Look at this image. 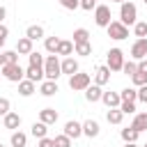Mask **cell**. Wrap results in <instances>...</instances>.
<instances>
[{"label":"cell","instance_id":"obj_1","mask_svg":"<svg viewBox=\"0 0 147 147\" xmlns=\"http://www.w3.org/2000/svg\"><path fill=\"white\" fill-rule=\"evenodd\" d=\"M44 76H46V80H57L62 76V62L57 60V55H46V60H44Z\"/></svg>","mask_w":147,"mask_h":147},{"label":"cell","instance_id":"obj_2","mask_svg":"<svg viewBox=\"0 0 147 147\" xmlns=\"http://www.w3.org/2000/svg\"><path fill=\"white\" fill-rule=\"evenodd\" d=\"M119 21H122L126 28L138 23V7H136L131 0H126V2L119 5Z\"/></svg>","mask_w":147,"mask_h":147},{"label":"cell","instance_id":"obj_3","mask_svg":"<svg viewBox=\"0 0 147 147\" xmlns=\"http://www.w3.org/2000/svg\"><path fill=\"white\" fill-rule=\"evenodd\" d=\"M90 85H92V76L85 74V71H78V74L69 76V87H71L74 92H85Z\"/></svg>","mask_w":147,"mask_h":147},{"label":"cell","instance_id":"obj_4","mask_svg":"<svg viewBox=\"0 0 147 147\" xmlns=\"http://www.w3.org/2000/svg\"><path fill=\"white\" fill-rule=\"evenodd\" d=\"M0 71H2V76H5L9 83H21V80L25 78V71H23L21 64H5Z\"/></svg>","mask_w":147,"mask_h":147},{"label":"cell","instance_id":"obj_5","mask_svg":"<svg viewBox=\"0 0 147 147\" xmlns=\"http://www.w3.org/2000/svg\"><path fill=\"white\" fill-rule=\"evenodd\" d=\"M106 30H108V37L115 39V41H122V39L129 37V28H126L122 21H110V25H108Z\"/></svg>","mask_w":147,"mask_h":147},{"label":"cell","instance_id":"obj_6","mask_svg":"<svg viewBox=\"0 0 147 147\" xmlns=\"http://www.w3.org/2000/svg\"><path fill=\"white\" fill-rule=\"evenodd\" d=\"M124 53H122V48H110L108 51V69L110 71H122V67H124Z\"/></svg>","mask_w":147,"mask_h":147},{"label":"cell","instance_id":"obj_7","mask_svg":"<svg viewBox=\"0 0 147 147\" xmlns=\"http://www.w3.org/2000/svg\"><path fill=\"white\" fill-rule=\"evenodd\" d=\"M94 23L99 28H108L110 25V7L108 5H96L94 7Z\"/></svg>","mask_w":147,"mask_h":147},{"label":"cell","instance_id":"obj_8","mask_svg":"<svg viewBox=\"0 0 147 147\" xmlns=\"http://www.w3.org/2000/svg\"><path fill=\"white\" fill-rule=\"evenodd\" d=\"M131 57L136 62H140V60L147 57V39H136L131 44Z\"/></svg>","mask_w":147,"mask_h":147},{"label":"cell","instance_id":"obj_9","mask_svg":"<svg viewBox=\"0 0 147 147\" xmlns=\"http://www.w3.org/2000/svg\"><path fill=\"white\" fill-rule=\"evenodd\" d=\"M25 78L32 80V83H44V80H46V76H44V67L28 64V69H25Z\"/></svg>","mask_w":147,"mask_h":147},{"label":"cell","instance_id":"obj_10","mask_svg":"<svg viewBox=\"0 0 147 147\" xmlns=\"http://www.w3.org/2000/svg\"><path fill=\"white\" fill-rule=\"evenodd\" d=\"M108 80H110V69H108V64H101V67H96V71H94V85L103 87Z\"/></svg>","mask_w":147,"mask_h":147},{"label":"cell","instance_id":"obj_11","mask_svg":"<svg viewBox=\"0 0 147 147\" xmlns=\"http://www.w3.org/2000/svg\"><path fill=\"white\" fill-rule=\"evenodd\" d=\"M2 126H5V129H9V131H16V129L21 126V115H18V113H14V110H9V113L2 117Z\"/></svg>","mask_w":147,"mask_h":147},{"label":"cell","instance_id":"obj_12","mask_svg":"<svg viewBox=\"0 0 147 147\" xmlns=\"http://www.w3.org/2000/svg\"><path fill=\"white\" fill-rule=\"evenodd\" d=\"M64 136H69V138H80L83 136V124L80 122H76V119H69L67 124H64Z\"/></svg>","mask_w":147,"mask_h":147},{"label":"cell","instance_id":"obj_13","mask_svg":"<svg viewBox=\"0 0 147 147\" xmlns=\"http://www.w3.org/2000/svg\"><path fill=\"white\" fill-rule=\"evenodd\" d=\"M99 131H101V126H99L96 119H85V122H83V136H87V138H96Z\"/></svg>","mask_w":147,"mask_h":147},{"label":"cell","instance_id":"obj_14","mask_svg":"<svg viewBox=\"0 0 147 147\" xmlns=\"http://www.w3.org/2000/svg\"><path fill=\"white\" fill-rule=\"evenodd\" d=\"M80 69H78V60L76 57H64L62 60V74H67V76H74V74H78Z\"/></svg>","mask_w":147,"mask_h":147},{"label":"cell","instance_id":"obj_15","mask_svg":"<svg viewBox=\"0 0 147 147\" xmlns=\"http://www.w3.org/2000/svg\"><path fill=\"white\" fill-rule=\"evenodd\" d=\"M101 101H103L108 108H119V103H122V96H119V92H103Z\"/></svg>","mask_w":147,"mask_h":147},{"label":"cell","instance_id":"obj_16","mask_svg":"<svg viewBox=\"0 0 147 147\" xmlns=\"http://www.w3.org/2000/svg\"><path fill=\"white\" fill-rule=\"evenodd\" d=\"M39 122H44V124H55L57 122V110L55 108H44V110H39Z\"/></svg>","mask_w":147,"mask_h":147},{"label":"cell","instance_id":"obj_17","mask_svg":"<svg viewBox=\"0 0 147 147\" xmlns=\"http://www.w3.org/2000/svg\"><path fill=\"white\" fill-rule=\"evenodd\" d=\"M34 48H32V39H28V37H21L18 41H16V53L18 55H30Z\"/></svg>","mask_w":147,"mask_h":147},{"label":"cell","instance_id":"obj_18","mask_svg":"<svg viewBox=\"0 0 147 147\" xmlns=\"http://www.w3.org/2000/svg\"><path fill=\"white\" fill-rule=\"evenodd\" d=\"M57 92V80H44L39 83V94L41 96H53Z\"/></svg>","mask_w":147,"mask_h":147},{"label":"cell","instance_id":"obj_19","mask_svg":"<svg viewBox=\"0 0 147 147\" xmlns=\"http://www.w3.org/2000/svg\"><path fill=\"white\" fill-rule=\"evenodd\" d=\"M101 96H103V90H101L99 85H90V87L85 90V99H87L90 103H96V101H101Z\"/></svg>","mask_w":147,"mask_h":147},{"label":"cell","instance_id":"obj_20","mask_svg":"<svg viewBox=\"0 0 147 147\" xmlns=\"http://www.w3.org/2000/svg\"><path fill=\"white\" fill-rule=\"evenodd\" d=\"M34 90H37V83H32V80H28V78H23V80L18 83V94H21V96H30V94H34Z\"/></svg>","mask_w":147,"mask_h":147},{"label":"cell","instance_id":"obj_21","mask_svg":"<svg viewBox=\"0 0 147 147\" xmlns=\"http://www.w3.org/2000/svg\"><path fill=\"white\" fill-rule=\"evenodd\" d=\"M131 129H136L138 133L147 131V113H138V115L133 117V122H131Z\"/></svg>","mask_w":147,"mask_h":147},{"label":"cell","instance_id":"obj_22","mask_svg":"<svg viewBox=\"0 0 147 147\" xmlns=\"http://www.w3.org/2000/svg\"><path fill=\"white\" fill-rule=\"evenodd\" d=\"M30 133H32L37 140H41V138H46V136H48V124H44V122H34V124H32V129H30Z\"/></svg>","mask_w":147,"mask_h":147},{"label":"cell","instance_id":"obj_23","mask_svg":"<svg viewBox=\"0 0 147 147\" xmlns=\"http://www.w3.org/2000/svg\"><path fill=\"white\" fill-rule=\"evenodd\" d=\"M9 145H11V147H25V145H28V136H25L23 131H11Z\"/></svg>","mask_w":147,"mask_h":147},{"label":"cell","instance_id":"obj_24","mask_svg":"<svg viewBox=\"0 0 147 147\" xmlns=\"http://www.w3.org/2000/svg\"><path fill=\"white\" fill-rule=\"evenodd\" d=\"M60 41H62V39L55 37V34H53V37H46V39H44V48H46L51 55H57V46H60Z\"/></svg>","mask_w":147,"mask_h":147},{"label":"cell","instance_id":"obj_25","mask_svg":"<svg viewBox=\"0 0 147 147\" xmlns=\"http://www.w3.org/2000/svg\"><path fill=\"white\" fill-rule=\"evenodd\" d=\"M106 119H108V124H122V119H124V113H122L119 108H108V113H106Z\"/></svg>","mask_w":147,"mask_h":147},{"label":"cell","instance_id":"obj_26","mask_svg":"<svg viewBox=\"0 0 147 147\" xmlns=\"http://www.w3.org/2000/svg\"><path fill=\"white\" fill-rule=\"evenodd\" d=\"M25 37H28V39H32V41H37V39H41V37H44V28H41V25H28Z\"/></svg>","mask_w":147,"mask_h":147},{"label":"cell","instance_id":"obj_27","mask_svg":"<svg viewBox=\"0 0 147 147\" xmlns=\"http://www.w3.org/2000/svg\"><path fill=\"white\" fill-rule=\"evenodd\" d=\"M71 53H74V41H69V39H62V41H60V46H57V55L71 57Z\"/></svg>","mask_w":147,"mask_h":147},{"label":"cell","instance_id":"obj_28","mask_svg":"<svg viewBox=\"0 0 147 147\" xmlns=\"http://www.w3.org/2000/svg\"><path fill=\"white\" fill-rule=\"evenodd\" d=\"M85 41H90V32L85 28H76L74 30V44H85Z\"/></svg>","mask_w":147,"mask_h":147},{"label":"cell","instance_id":"obj_29","mask_svg":"<svg viewBox=\"0 0 147 147\" xmlns=\"http://www.w3.org/2000/svg\"><path fill=\"white\" fill-rule=\"evenodd\" d=\"M74 51H76V55L87 57V55H92V41H85V44H74Z\"/></svg>","mask_w":147,"mask_h":147},{"label":"cell","instance_id":"obj_30","mask_svg":"<svg viewBox=\"0 0 147 147\" xmlns=\"http://www.w3.org/2000/svg\"><path fill=\"white\" fill-rule=\"evenodd\" d=\"M119 96H122V101H138V90L136 87H124L122 92H119Z\"/></svg>","mask_w":147,"mask_h":147},{"label":"cell","instance_id":"obj_31","mask_svg":"<svg viewBox=\"0 0 147 147\" xmlns=\"http://www.w3.org/2000/svg\"><path fill=\"white\" fill-rule=\"evenodd\" d=\"M119 136H122V140H124V142H136L140 133H138L136 129H131V126H129V129H122V131H119Z\"/></svg>","mask_w":147,"mask_h":147},{"label":"cell","instance_id":"obj_32","mask_svg":"<svg viewBox=\"0 0 147 147\" xmlns=\"http://www.w3.org/2000/svg\"><path fill=\"white\" fill-rule=\"evenodd\" d=\"M133 34H136L138 39H147V21H138V23L133 25Z\"/></svg>","mask_w":147,"mask_h":147},{"label":"cell","instance_id":"obj_33","mask_svg":"<svg viewBox=\"0 0 147 147\" xmlns=\"http://www.w3.org/2000/svg\"><path fill=\"white\" fill-rule=\"evenodd\" d=\"M28 60H30V64H34V67H44V60H46V57H44L39 51H32V53L28 55Z\"/></svg>","mask_w":147,"mask_h":147},{"label":"cell","instance_id":"obj_34","mask_svg":"<svg viewBox=\"0 0 147 147\" xmlns=\"http://www.w3.org/2000/svg\"><path fill=\"white\" fill-rule=\"evenodd\" d=\"M122 71H124L126 76H131V78H133V76L138 74V62H136V60H131V62H124Z\"/></svg>","mask_w":147,"mask_h":147},{"label":"cell","instance_id":"obj_35","mask_svg":"<svg viewBox=\"0 0 147 147\" xmlns=\"http://www.w3.org/2000/svg\"><path fill=\"white\" fill-rule=\"evenodd\" d=\"M53 140H55V147H71V138H69V136H64V133L55 136Z\"/></svg>","mask_w":147,"mask_h":147},{"label":"cell","instance_id":"obj_36","mask_svg":"<svg viewBox=\"0 0 147 147\" xmlns=\"http://www.w3.org/2000/svg\"><path fill=\"white\" fill-rule=\"evenodd\" d=\"M119 110H122L124 115H133V113H136V103H133V101H122V103H119Z\"/></svg>","mask_w":147,"mask_h":147},{"label":"cell","instance_id":"obj_37","mask_svg":"<svg viewBox=\"0 0 147 147\" xmlns=\"http://www.w3.org/2000/svg\"><path fill=\"white\" fill-rule=\"evenodd\" d=\"M131 80H133V85H136V87H142V85H147V74L138 71V74H136V76H133Z\"/></svg>","mask_w":147,"mask_h":147},{"label":"cell","instance_id":"obj_38","mask_svg":"<svg viewBox=\"0 0 147 147\" xmlns=\"http://www.w3.org/2000/svg\"><path fill=\"white\" fill-rule=\"evenodd\" d=\"M5 62L7 64H18V53L16 51H5Z\"/></svg>","mask_w":147,"mask_h":147},{"label":"cell","instance_id":"obj_39","mask_svg":"<svg viewBox=\"0 0 147 147\" xmlns=\"http://www.w3.org/2000/svg\"><path fill=\"white\" fill-rule=\"evenodd\" d=\"M9 108H11L9 99H7V96H0V117H5V115L9 113Z\"/></svg>","mask_w":147,"mask_h":147},{"label":"cell","instance_id":"obj_40","mask_svg":"<svg viewBox=\"0 0 147 147\" xmlns=\"http://www.w3.org/2000/svg\"><path fill=\"white\" fill-rule=\"evenodd\" d=\"M60 5H62L64 9H71V11H74V9L80 7V0H60Z\"/></svg>","mask_w":147,"mask_h":147},{"label":"cell","instance_id":"obj_41","mask_svg":"<svg viewBox=\"0 0 147 147\" xmlns=\"http://www.w3.org/2000/svg\"><path fill=\"white\" fill-rule=\"evenodd\" d=\"M7 37H9V28H7L5 23H0V48L5 46V41H7Z\"/></svg>","mask_w":147,"mask_h":147},{"label":"cell","instance_id":"obj_42","mask_svg":"<svg viewBox=\"0 0 147 147\" xmlns=\"http://www.w3.org/2000/svg\"><path fill=\"white\" fill-rule=\"evenodd\" d=\"M96 7V0H80V9H85V11H92Z\"/></svg>","mask_w":147,"mask_h":147},{"label":"cell","instance_id":"obj_43","mask_svg":"<svg viewBox=\"0 0 147 147\" xmlns=\"http://www.w3.org/2000/svg\"><path fill=\"white\" fill-rule=\"evenodd\" d=\"M138 101H142V103L147 106V85H142V87H138Z\"/></svg>","mask_w":147,"mask_h":147},{"label":"cell","instance_id":"obj_44","mask_svg":"<svg viewBox=\"0 0 147 147\" xmlns=\"http://www.w3.org/2000/svg\"><path fill=\"white\" fill-rule=\"evenodd\" d=\"M37 147H55V140L46 136V138H41V140H39V145H37Z\"/></svg>","mask_w":147,"mask_h":147},{"label":"cell","instance_id":"obj_45","mask_svg":"<svg viewBox=\"0 0 147 147\" xmlns=\"http://www.w3.org/2000/svg\"><path fill=\"white\" fill-rule=\"evenodd\" d=\"M138 71L147 74V60H140V62H138Z\"/></svg>","mask_w":147,"mask_h":147},{"label":"cell","instance_id":"obj_46","mask_svg":"<svg viewBox=\"0 0 147 147\" xmlns=\"http://www.w3.org/2000/svg\"><path fill=\"white\" fill-rule=\"evenodd\" d=\"M5 16H7V9H5V7H2V5H0V23H2V21H5Z\"/></svg>","mask_w":147,"mask_h":147},{"label":"cell","instance_id":"obj_47","mask_svg":"<svg viewBox=\"0 0 147 147\" xmlns=\"http://www.w3.org/2000/svg\"><path fill=\"white\" fill-rule=\"evenodd\" d=\"M5 64H7V62H5V53H0V69H2Z\"/></svg>","mask_w":147,"mask_h":147},{"label":"cell","instance_id":"obj_48","mask_svg":"<svg viewBox=\"0 0 147 147\" xmlns=\"http://www.w3.org/2000/svg\"><path fill=\"white\" fill-rule=\"evenodd\" d=\"M124 147H138V145H136V142H126Z\"/></svg>","mask_w":147,"mask_h":147},{"label":"cell","instance_id":"obj_49","mask_svg":"<svg viewBox=\"0 0 147 147\" xmlns=\"http://www.w3.org/2000/svg\"><path fill=\"white\" fill-rule=\"evenodd\" d=\"M110 2H119V5H122V2H126V0H110Z\"/></svg>","mask_w":147,"mask_h":147},{"label":"cell","instance_id":"obj_50","mask_svg":"<svg viewBox=\"0 0 147 147\" xmlns=\"http://www.w3.org/2000/svg\"><path fill=\"white\" fill-rule=\"evenodd\" d=\"M0 147H5V145H0Z\"/></svg>","mask_w":147,"mask_h":147},{"label":"cell","instance_id":"obj_51","mask_svg":"<svg viewBox=\"0 0 147 147\" xmlns=\"http://www.w3.org/2000/svg\"><path fill=\"white\" fill-rule=\"evenodd\" d=\"M0 76H2V71H0Z\"/></svg>","mask_w":147,"mask_h":147},{"label":"cell","instance_id":"obj_52","mask_svg":"<svg viewBox=\"0 0 147 147\" xmlns=\"http://www.w3.org/2000/svg\"><path fill=\"white\" fill-rule=\"evenodd\" d=\"M142 147H147V145H142Z\"/></svg>","mask_w":147,"mask_h":147},{"label":"cell","instance_id":"obj_53","mask_svg":"<svg viewBox=\"0 0 147 147\" xmlns=\"http://www.w3.org/2000/svg\"><path fill=\"white\" fill-rule=\"evenodd\" d=\"M145 5H147V0H145Z\"/></svg>","mask_w":147,"mask_h":147}]
</instances>
